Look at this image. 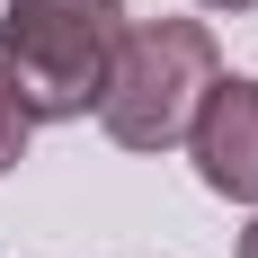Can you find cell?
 I'll list each match as a JSON object with an SVG mask.
<instances>
[{
	"label": "cell",
	"instance_id": "cell-4",
	"mask_svg": "<svg viewBox=\"0 0 258 258\" xmlns=\"http://www.w3.org/2000/svg\"><path fill=\"white\" fill-rule=\"evenodd\" d=\"M27 134H36V116H27L18 89L0 80V169H18V160H27Z\"/></svg>",
	"mask_w": 258,
	"mask_h": 258
},
{
	"label": "cell",
	"instance_id": "cell-5",
	"mask_svg": "<svg viewBox=\"0 0 258 258\" xmlns=\"http://www.w3.org/2000/svg\"><path fill=\"white\" fill-rule=\"evenodd\" d=\"M240 258H258V214H249V232H240Z\"/></svg>",
	"mask_w": 258,
	"mask_h": 258
},
{
	"label": "cell",
	"instance_id": "cell-2",
	"mask_svg": "<svg viewBox=\"0 0 258 258\" xmlns=\"http://www.w3.org/2000/svg\"><path fill=\"white\" fill-rule=\"evenodd\" d=\"M125 45V0H9L0 9V80L36 125L89 116L107 62Z\"/></svg>",
	"mask_w": 258,
	"mask_h": 258
},
{
	"label": "cell",
	"instance_id": "cell-6",
	"mask_svg": "<svg viewBox=\"0 0 258 258\" xmlns=\"http://www.w3.org/2000/svg\"><path fill=\"white\" fill-rule=\"evenodd\" d=\"M205 9H258V0H205Z\"/></svg>",
	"mask_w": 258,
	"mask_h": 258
},
{
	"label": "cell",
	"instance_id": "cell-3",
	"mask_svg": "<svg viewBox=\"0 0 258 258\" xmlns=\"http://www.w3.org/2000/svg\"><path fill=\"white\" fill-rule=\"evenodd\" d=\"M187 160H196V178L214 196L258 205V80L249 72H223L205 89L196 125H187Z\"/></svg>",
	"mask_w": 258,
	"mask_h": 258
},
{
	"label": "cell",
	"instance_id": "cell-1",
	"mask_svg": "<svg viewBox=\"0 0 258 258\" xmlns=\"http://www.w3.org/2000/svg\"><path fill=\"white\" fill-rule=\"evenodd\" d=\"M214 80H223V45L205 18H125V45L98 89V125L125 152H169L187 143Z\"/></svg>",
	"mask_w": 258,
	"mask_h": 258
}]
</instances>
